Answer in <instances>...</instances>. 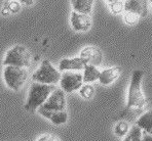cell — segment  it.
<instances>
[{"instance_id":"cell-1","label":"cell","mask_w":152,"mask_h":141,"mask_svg":"<svg viewBox=\"0 0 152 141\" xmlns=\"http://www.w3.org/2000/svg\"><path fill=\"white\" fill-rule=\"evenodd\" d=\"M145 73L142 70H134L132 73L131 82L129 87L126 106L124 111L119 114L118 120H124L129 124L136 123V121L144 113V107L146 106V98L142 91V80Z\"/></svg>"},{"instance_id":"cell-2","label":"cell","mask_w":152,"mask_h":141,"mask_svg":"<svg viewBox=\"0 0 152 141\" xmlns=\"http://www.w3.org/2000/svg\"><path fill=\"white\" fill-rule=\"evenodd\" d=\"M56 88L57 86H53V85H44L32 82L29 88L26 102L24 104L25 111L29 113H36L45 103L48 98L53 93V91L56 90Z\"/></svg>"},{"instance_id":"cell-3","label":"cell","mask_w":152,"mask_h":141,"mask_svg":"<svg viewBox=\"0 0 152 141\" xmlns=\"http://www.w3.org/2000/svg\"><path fill=\"white\" fill-rule=\"evenodd\" d=\"M31 62H32V54L30 50L26 46L17 44L6 51L2 64L4 67L12 66L28 69L31 66Z\"/></svg>"},{"instance_id":"cell-4","label":"cell","mask_w":152,"mask_h":141,"mask_svg":"<svg viewBox=\"0 0 152 141\" xmlns=\"http://www.w3.org/2000/svg\"><path fill=\"white\" fill-rule=\"evenodd\" d=\"M61 72L55 68L48 59H43L38 69L32 74V81L44 85H56L61 80Z\"/></svg>"},{"instance_id":"cell-5","label":"cell","mask_w":152,"mask_h":141,"mask_svg":"<svg viewBox=\"0 0 152 141\" xmlns=\"http://www.w3.org/2000/svg\"><path fill=\"white\" fill-rule=\"evenodd\" d=\"M5 85L12 91H19L29 78V71L26 68L6 66L2 72Z\"/></svg>"},{"instance_id":"cell-6","label":"cell","mask_w":152,"mask_h":141,"mask_svg":"<svg viewBox=\"0 0 152 141\" xmlns=\"http://www.w3.org/2000/svg\"><path fill=\"white\" fill-rule=\"evenodd\" d=\"M59 84L60 88L65 93H72L79 90L84 84L82 74L80 72H64Z\"/></svg>"},{"instance_id":"cell-7","label":"cell","mask_w":152,"mask_h":141,"mask_svg":"<svg viewBox=\"0 0 152 141\" xmlns=\"http://www.w3.org/2000/svg\"><path fill=\"white\" fill-rule=\"evenodd\" d=\"M66 94L61 88H56L41 108L48 111H66Z\"/></svg>"},{"instance_id":"cell-8","label":"cell","mask_w":152,"mask_h":141,"mask_svg":"<svg viewBox=\"0 0 152 141\" xmlns=\"http://www.w3.org/2000/svg\"><path fill=\"white\" fill-rule=\"evenodd\" d=\"M79 57L83 60L86 66L89 64V66H94L98 68L103 61V52L99 47L88 45L80 51Z\"/></svg>"},{"instance_id":"cell-9","label":"cell","mask_w":152,"mask_h":141,"mask_svg":"<svg viewBox=\"0 0 152 141\" xmlns=\"http://www.w3.org/2000/svg\"><path fill=\"white\" fill-rule=\"evenodd\" d=\"M70 24L72 29L76 32H86L91 27V15L72 12L70 17Z\"/></svg>"},{"instance_id":"cell-10","label":"cell","mask_w":152,"mask_h":141,"mask_svg":"<svg viewBox=\"0 0 152 141\" xmlns=\"http://www.w3.org/2000/svg\"><path fill=\"white\" fill-rule=\"evenodd\" d=\"M37 113L42 117L48 119L51 124L56 126L64 125L68 121V113L66 111H48V109H43L40 107Z\"/></svg>"},{"instance_id":"cell-11","label":"cell","mask_w":152,"mask_h":141,"mask_svg":"<svg viewBox=\"0 0 152 141\" xmlns=\"http://www.w3.org/2000/svg\"><path fill=\"white\" fill-rule=\"evenodd\" d=\"M124 12H133L140 17H145L148 13V1L146 0H127L124 1Z\"/></svg>"},{"instance_id":"cell-12","label":"cell","mask_w":152,"mask_h":141,"mask_svg":"<svg viewBox=\"0 0 152 141\" xmlns=\"http://www.w3.org/2000/svg\"><path fill=\"white\" fill-rule=\"evenodd\" d=\"M86 64L79 56L69 57V59H63L60 60L59 68L60 72H80L83 70Z\"/></svg>"},{"instance_id":"cell-13","label":"cell","mask_w":152,"mask_h":141,"mask_svg":"<svg viewBox=\"0 0 152 141\" xmlns=\"http://www.w3.org/2000/svg\"><path fill=\"white\" fill-rule=\"evenodd\" d=\"M120 73H121V69L119 67H111V68L105 69L100 74L99 82L105 86L112 84L119 77Z\"/></svg>"},{"instance_id":"cell-14","label":"cell","mask_w":152,"mask_h":141,"mask_svg":"<svg viewBox=\"0 0 152 141\" xmlns=\"http://www.w3.org/2000/svg\"><path fill=\"white\" fill-rule=\"evenodd\" d=\"M143 132L152 135V108L143 113L135 123Z\"/></svg>"},{"instance_id":"cell-15","label":"cell","mask_w":152,"mask_h":141,"mask_svg":"<svg viewBox=\"0 0 152 141\" xmlns=\"http://www.w3.org/2000/svg\"><path fill=\"white\" fill-rule=\"evenodd\" d=\"M71 4H72L73 12L89 15L93 10L94 1L93 0H72Z\"/></svg>"},{"instance_id":"cell-16","label":"cell","mask_w":152,"mask_h":141,"mask_svg":"<svg viewBox=\"0 0 152 141\" xmlns=\"http://www.w3.org/2000/svg\"><path fill=\"white\" fill-rule=\"evenodd\" d=\"M100 74H101V71L97 67L86 64L83 69V73H82L83 83L84 84H91V83L98 81L100 78Z\"/></svg>"},{"instance_id":"cell-17","label":"cell","mask_w":152,"mask_h":141,"mask_svg":"<svg viewBox=\"0 0 152 141\" xmlns=\"http://www.w3.org/2000/svg\"><path fill=\"white\" fill-rule=\"evenodd\" d=\"M143 138V131L137 125H133L127 132V134L124 136V141H142Z\"/></svg>"},{"instance_id":"cell-18","label":"cell","mask_w":152,"mask_h":141,"mask_svg":"<svg viewBox=\"0 0 152 141\" xmlns=\"http://www.w3.org/2000/svg\"><path fill=\"white\" fill-rule=\"evenodd\" d=\"M106 3L108 4L109 9L114 14L124 12V1L122 0H107Z\"/></svg>"},{"instance_id":"cell-19","label":"cell","mask_w":152,"mask_h":141,"mask_svg":"<svg viewBox=\"0 0 152 141\" xmlns=\"http://www.w3.org/2000/svg\"><path fill=\"white\" fill-rule=\"evenodd\" d=\"M131 129V124L124 120H119L114 127V133L117 136H126Z\"/></svg>"},{"instance_id":"cell-20","label":"cell","mask_w":152,"mask_h":141,"mask_svg":"<svg viewBox=\"0 0 152 141\" xmlns=\"http://www.w3.org/2000/svg\"><path fill=\"white\" fill-rule=\"evenodd\" d=\"M78 91L83 99H91L95 95V87L91 84H83Z\"/></svg>"},{"instance_id":"cell-21","label":"cell","mask_w":152,"mask_h":141,"mask_svg":"<svg viewBox=\"0 0 152 141\" xmlns=\"http://www.w3.org/2000/svg\"><path fill=\"white\" fill-rule=\"evenodd\" d=\"M124 23L127 25H131V26H134V25L138 24L140 20V17L133 12H124Z\"/></svg>"},{"instance_id":"cell-22","label":"cell","mask_w":152,"mask_h":141,"mask_svg":"<svg viewBox=\"0 0 152 141\" xmlns=\"http://www.w3.org/2000/svg\"><path fill=\"white\" fill-rule=\"evenodd\" d=\"M4 5L10 9V13H18L22 8V4L18 0H12V1L4 2Z\"/></svg>"},{"instance_id":"cell-23","label":"cell","mask_w":152,"mask_h":141,"mask_svg":"<svg viewBox=\"0 0 152 141\" xmlns=\"http://www.w3.org/2000/svg\"><path fill=\"white\" fill-rule=\"evenodd\" d=\"M36 141H61L60 138L58 136L53 135L50 133H46V134H42L39 137L37 138Z\"/></svg>"},{"instance_id":"cell-24","label":"cell","mask_w":152,"mask_h":141,"mask_svg":"<svg viewBox=\"0 0 152 141\" xmlns=\"http://www.w3.org/2000/svg\"><path fill=\"white\" fill-rule=\"evenodd\" d=\"M1 14L3 15V17H8V15H10L12 13H10V9H8L5 5H3V6H2V8H1Z\"/></svg>"},{"instance_id":"cell-25","label":"cell","mask_w":152,"mask_h":141,"mask_svg":"<svg viewBox=\"0 0 152 141\" xmlns=\"http://www.w3.org/2000/svg\"><path fill=\"white\" fill-rule=\"evenodd\" d=\"M142 141H152V135L151 134H147V133H145V132H143Z\"/></svg>"},{"instance_id":"cell-26","label":"cell","mask_w":152,"mask_h":141,"mask_svg":"<svg viewBox=\"0 0 152 141\" xmlns=\"http://www.w3.org/2000/svg\"><path fill=\"white\" fill-rule=\"evenodd\" d=\"M20 3L23 4V5H32V4H34V1L33 0H21L20 1Z\"/></svg>"},{"instance_id":"cell-27","label":"cell","mask_w":152,"mask_h":141,"mask_svg":"<svg viewBox=\"0 0 152 141\" xmlns=\"http://www.w3.org/2000/svg\"><path fill=\"white\" fill-rule=\"evenodd\" d=\"M151 3H152V1H151Z\"/></svg>"}]
</instances>
